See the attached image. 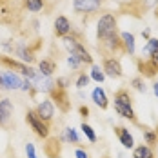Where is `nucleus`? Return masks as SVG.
Returning <instances> with one entry per match:
<instances>
[{
	"label": "nucleus",
	"mask_w": 158,
	"mask_h": 158,
	"mask_svg": "<svg viewBox=\"0 0 158 158\" xmlns=\"http://www.w3.org/2000/svg\"><path fill=\"white\" fill-rule=\"evenodd\" d=\"M114 109L120 116L129 118V120H135V111L131 107V96L126 89H120L116 95H114Z\"/></svg>",
	"instance_id": "obj_2"
},
{
	"label": "nucleus",
	"mask_w": 158,
	"mask_h": 158,
	"mask_svg": "<svg viewBox=\"0 0 158 158\" xmlns=\"http://www.w3.org/2000/svg\"><path fill=\"white\" fill-rule=\"evenodd\" d=\"M149 62H151V64H153V65H155V67L158 69V53H155V55H151Z\"/></svg>",
	"instance_id": "obj_29"
},
{
	"label": "nucleus",
	"mask_w": 158,
	"mask_h": 158,
	"mask_svg": "<svg viewBox=\"0 0 158 158\" xmlns=\"http://www.w3.org/2000/svg\"><path fill=\"white\" fill-rule=\"evenodd\" d=\"M26 7L33 13H36L44 7V0H26Z\"/></svg>",
	"instance_id": "obj_21"
},
{
	"label": "nucleus",
	"mask_w": 158,
	"mask_h": 158,
	"mask_svg": "<svg viewBox=\"0 0 158 158\" xmlns=\"http://www.w3.org/2000/svg\"><path fill=\"white\" fill-rule=\"evenodd\" d=\"M89 77L95 80V82L102 84V82H104V78H106V73H104V69H100L98 65H93V69H91V75H89Z\"/></svg>",
	"instance_id": "obj_20"
},
{
	"label": "nucleus",
	"mask_w": 158,
	"mask_h": 158,
	"mask_svg": "<svg viewBox=\"0 0 158 158\" xmlns=\"http://www.w3.org/2000/svg\"><path fill=\"white\" fill-rule=\"evenodd\" d=\"M142 36H145V38H149V29H145V31H142Z\"/></svg>",
	"instance_id": "obj_33"
},
{
	"label": "nucleus",
	"mask_w": 158,
	"mask_h": 158,
	"mask_svg": "<svg viewBox=\"0 0 158 158\" xmlns=\"http://www.w3.org/2000/svg\"><path fill=\"white\" fill-rule=\"evenodd\" d=\"M75 156L77 158H89V155H87V151H84V149H77V151H75Z\"/></svg>",
	"instance_id": "obj_28"
},
{
	"label": "nucleus",
	"mask_w": 158,
	"mask_h": 158,
	"mask_svg": "<svg viewBox=\"0 0 158 158\" xmlns=\"http://www.w3.org/2000/svg\"><path fill=\"white\" fill-rule=\"evenodd\" d=\"M65 140L71 142V143H78L80 142L78 135H77V131H75L73 127H67V129H65Z\"/></svg>",
	"instance_id": "obj_22"
},
{
	"label": "nucleus",
	"mask_w": 158,
	"mask_h": 158,
	"mask_svg": "<svg viewBox=\"0 0 158 158\" xmlns=\"http://www.w3.org/2000/svg\"><path fill=\"white\" fill-rule=\"evenodd\" d=\"M155 15H156V18H158V7H156V9H155Z\"/></svg>",
	"instance_id": "obj_34"
},
{
	"label": "nucleus",
	"mask_w": 158,
	"mask_h": 158,
	"mask_svg": "<svg viewBox=\"0 0 158 158\" xmlns=\"http://www.w3.org/2000/svg\"><path fill=\"white\" fill-rule=\"evenodd\" d=\"M116 135H118L120 143L126 149H133L135 147V140H133V135L129 133V129H126V127H116Z\"/></svg>",
	"instance_id": "obj_11"
},
{
	"label": "nucleus",
	"mask_w": 158,
	"mask_h": 158,
	"mask_svg": "<svg viewBox=\"0 0 158 158\" xmlns=\"http://www.w3.org/2000/svg\"><path fill=\"white\" fill-rule=\"evenodd\" d=\"M133 85H135V89H136V91H140V93H145V85H143V80L142 78H135L133 80Z\"/></svg>",
	"instance_id": "obj_26"
},
{
	"label": "nucleus",
	"mask_w": 158,
	"mask_h": 158,
	"mask_svg": "<svg viewBox=\"0 0 158 158\" xmlns=\"http://www.w3.org/2000/svg\"><path fill=\"white\" fill-rule=\"evenodd\" d=\"M80 113H82V116H87L89 114V109L87 107H80Z\"/></svg>",
	"instance_id": "obj_31"
},
{
	"label": "nucleus",
	"mask_w": 158,
	"mask_h": 158,
	"mask_svg": "<svg viewBox=\"0 0 158 158\" xmlns=\"http://www.w3.org/2000/svg\"><path fill=\"white\" fill-rule=\"evenodd\" d=\"M55 33L58 35V36H67L69 33H71V22H69V18L67 16H56V20H55Z\"/></svg>",
	"instance_id": "obj_10"
},
{
	"label": "nucleus",
	"mask_w": 158,
	"mask_h": 158,
	"mask_svg": "<svg viewBox=\"0 0 158 158\" xmlns=\"http://www.w3.org/2000/svg\"><path fill=\"white\" fill-rule=\"evenodd\" d=\"M120 40H122L124 51L129 53V55H135V49H136V46H135V35L129 31H124V33H120Z\"/></svg>",
	"instance_id": "obj_12"
},
{
	"label": "nucleus",
	"mask_w": 158,
	"mask_h": 158,
	"mask_svg": "<svg viewBox=\"0 0 158 158\" xmlns=\"http://www.w3.org/2000/svg\"><path fill=\"white\" fill-rule=\"evenodd\" d=\"M133 158H155V153L151 145H138L133 151Z\"/></svg>",
	"instance_id": "obj_16"
},
{
	"label": "nucleus",
	"mask_w": 158,
	"mask_h": 158,
	"mask_svg": "<svg viewBox=\"0 0 158 158\" xmlns=\"http://www.w3.org/2000/svg\"><path fill=\"white\" fill-rule=\"evenodd\" d=\"M13 116V102L9 98H0V126H7Z\"/></svg>",
	"instance_id": "obj_8"
},
{
	"label": "nucleus",
	"mask_w": 158,
	"mask_h": 158,
	"mask_svg": "<svg viewBox=\"0 0 158 158\" xmlns=\"http://www.w3.org/2000/svg\"><path fill=\"white\" fill-rule=\"evenodd\" d=\"M67 64H69V65H71V67H73V69H78L80 67V60L78 58H77V56H75V55H71V53H69V58H67Z\"/></svg>",
	"instance_id": "obj_25"
},
{
	"label": "nucleus",
	"mask_w": 158,
	"mask_h": 158,
	"mask_svg": "<svg viewBox=\"0 0 158 158\" xmlns=\"http://www.w3.org/2000/svg\"><path fill=\"white\" fill-rule=\"evenodd\" d=\"M156 4H158V0H145V4H143V6H145V7H155Z\"/></svg>",
	"instance_id": "obj_30"
},
{
	"label": "nucleus",
	"mask_w": 158,
	"mask_h": 158,
	"mask_svg": "<svg viewBox=\"0 0 158 158\" xmlns=\"http://www.w3.org/2000/svg\"><path fill=\"white\" fill-rule=\"evenodd\" d=\"M26 120H27V124L31 126V129L38 135V136H42V138H48V136H49L48 122H44V120L36 114V111H27Z\"/></svg>",
	"instance_id": "obj_4"
},
{
	"label": "nucleus",
	"mask_w": 158,
	"mask_h": 158,
	"mask_svg": "<svg viewBox=\"0 0 158 158\" xmlns=\"http://www.w3.org/2000/svg\"><path fill=\"white\" fill-rule=\"evenodd\" d=\"M80 129H82V133H84V135L87 136V140H89L91 143H95V142H96V135H95L93 127L89 126V124H85V122H84V124L80 126Z\"/></svg>",
	"instance_id": "obj_19"
},
{
	"label": "nucleus",
	"mask_w": 158,
	"mask_h": 158,
	"mask_svg": "<svg viewBox=\"0 0 158 158\" xmlns=\"http://www.w3.org/2000/svg\"><path fill=\"white\" fill-rule=\"evenodd\" d=\"M102 4H104V0H75L73 7L77 13H95L100 9Z\"/></svg>",
	"instance_id": "obj_6"
},
{
	"label": "nucleus",
	"mask_w": 158,
	"mask_h": 158,
	"mask_svg": "<svg viewBox=\"0 0 158 158\" xmlns=\"http://www.w3.org/2000/svg\"><path fill=\"white\" fill-rule=\"evenodd\" d=\"M26 153H27V158H36L35 145H33V143H27V145H26Z\"/></svg>",
	"instance_id": "obj_27"
},
{
	"label": "nucleus",
	"mask_w": 158,
	"mask_h": 158,
	"mask_svg": "<svg viewBox=\"0 0 158 158\" xmlns=\"http://www.w3.org/2000/svg\"><path fill=\"white\" fill-rule=\"evenodd\" d=\"M153 93L158 96V82H155V84H153Z\"/></svg>",
	"instance_id": "obj_32"
},
{
	"label": "nucleus",
	"mask_w": 158,
	"mask_h": 158,
	"mask_svg": "<svg viewBox=\"0 0 158 158\" xmlns=\"http://www.w3.org/2000/svg\"><path fill=\"white\" fill-rule=\"evenodd\" d=\"M104 73L111 78H120L122 77V64L118 58H106L104 60Z\"/></svg>",
	"instance_id": "obj_7"
},
{
	"label": "nucleus",
	"mask_w": 158,
	"mask_h": 158,
	"mask_svg": "<svg viewBox=\"0 0 158 158\" xmlns=\"http://www.w3.org/2000/svg\"><path fill=\"white\" fill-rule=\"evenodd\" d=\"M89 80H91V77H87V75H80L78 80H77V87L78 89H84V87H87V84H89Z\"/></svg>",
	"instance_id": "obj_24"
},
{
	"label": "nucleus",
	"mask_w": 158,
	"mask_h": 158,
	"mask_svg": "<svg viewBox=\"0 0 158 158\" xmlns=\"http://www.w3.org/2000/svg\"><path fill=\"white\" fill-rule=\"evenodd\" d=\"M62 42H64V46L69 49V53H71V55H75L82 64H93V56L89 55V51L84 48L80 42H77L75 38H71V36L67 35V36H64V38H62Z\"/></svg>",
	"instance_id": "obj_3"
},
{
	"label": "nucleus",
	"mask_w": 158,
	"mask_h": 158,
	"mask_svg": "<svg viewBox=\"0 0 158 158\" xmlns=\"http://www.w3.org/2000/svg\"><path fill=\"white\" fill-rule=\"evenodd\" d=\"M114 35H118L116 33V18H114V15H111V13L102 15L100 20L96 22V36H98V40L100 42L107 40Z\"/></svg>",
	"instance_id": "obj_1"
},
{
	"label": "nucleus",
	"mask_w": 158,
	"mask_h": 158,
	"mask_svg": "<svg viewBox=\"0 0 158 158\" xmlns=\"http://www.w3.org/2000/svg\"><path fill=\"white\" fill-rule=\"evenodd\" d=\"M158 53V38H149L147 40V44H145V48L142 49V55H155Z\"/></svg>",
	"instance_id": "obj_18"
},
{
	"label": "nucleus",
	"mask_w": 158,
	"mask_h": 158,
	"mask_svg": "<svg viewBox=\"0 0 158 158\" xmlns=\"http://www.w3.org/2000/svg\"><path fill=\"white\" fill-rule=\"evenodd\" d=\"M156 136H158V129H156Z\"/></svg>",
	"instance_id": "obj_35"
},
{
	"label": "nucleus",
	"mask_w": 158,
	"mask_h": 158,
	"mask_svg": "<svg viewBox=\"0 0 158 158\" xmlns=\"http://www.w3.org/2000/svg\"><path fill=\"white\" fill-rule=\"evenodd\" d=\"M91 96H93V102H95L100 109H107L109 102H107V95H106V91H104L102 87L93 89V95H91Z\"/></svg>",
	"instance_id": "obj_14"
},
{
	"label": "nucleus",
	"mask_w": 158,
	"mask_h": 158,
	"mask_svg": "<svg viewBox=\"0 0 158 158\" xmlns=\"http://www.w3.org/2000/svg\"><path fill=\"white\" fill-rule=\"evenodd\" d=\"M16 56H18L22 62H26V64H33L35 62V56H33L31 49H27L24 44H20V46L16 48Z\"/></svg>",
	"instance_id": "obj_15"
},
{
	"label": "nucleus",
	"mask_w": 158,
	"mask_h": 158,
	"mask_svg": "<svg viewBox=\"0 0 158 158\" xmlns=\"http://www.w3.org/2000/svg\"><path fill=\"white\" fill-rule=\"evenodd\" d=\"M51 96L56 100V104L60 106V109H62V111L69 109V98H67L65 89H53V91H51Z\"/></svg>",
	"instance_id": "obj_13"
},
{
	"label": "nucleus",
	"mask_w": 158,
	"mask_h": 158,
	"mask_svg": "<svg viewBox=\"0 0 158 158\" xmlns=\"http://www.w3.org/2000/svg\"><path fill=\"white\" fill-rule=\"evenodd\" d=\"M36 114H38L44 122H49V120L53 118V114H55V106H53V102H51V100L40 102L38 107H36Z\"/></svg>",
	"instance_id": "obj_9"
},
{
	"label": "nucleus",
	"mask_w": 158,
	"mask_h": 158,
	"mask_svg": "<svg viewBox=\"0 0 158 158\" xmlns=\"http://www.w3.org/2000/svg\"><path fill=\"white\" fill-rule=\"evenodd\" d=\"M24 80L13 71H0V89H22Z\"/></svg>",
	"instance_id": "obj_5"
},
{
	"label": "nucleus",
	"mask_w": 158,
	"mask_h": 158,
	"mask_svg": "<svg viewBox=\"0 0 158 158\" xmlns=\"http://www.w3.org/2000/svg\"><path fill=\"white\" fill-rule=\"evenodd\" d=\"M143 138H145L147 145H153V143H156V140H158L156 133H153V131H143Z\"/></svg>",
	"instance_id": "obj_23"
},
{
	"label": "nucleus",
	"mask_w": 158,
	"mask_h": 158,
	"mask_svg": "<svg viewBox=\"0 0 158 158\" xmlns=\"http://www.w3.org/2000/svg\"><path fill=\"white\" fill-rule=\"evenodd\" d=\"M38 69H40V73L44 77H51L55 73L56 65H55V62H51V60H42V62L38 64Z\"/></svg>",
	"instance_id": "obj_17"
}]
</instances>
